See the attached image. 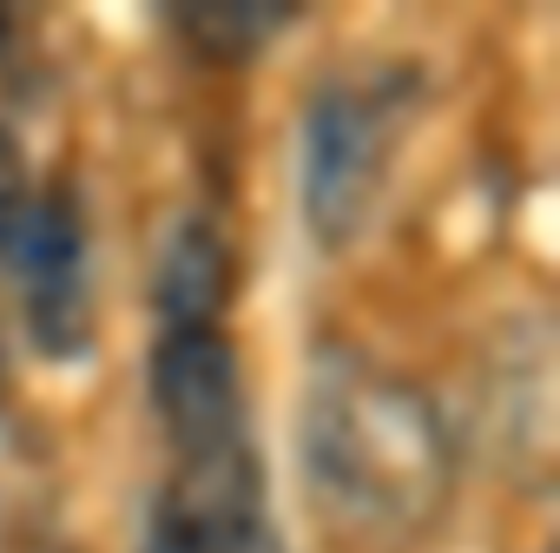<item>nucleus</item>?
<instances>
[{
	"label": "nucleus",
	"instance_id": "2",
	"mask_svg": "<svg viewBox=\"0 0 560 553\" xmlns=\"http://www.w3.org/2000/svg\"><path fill=\"white\" fill-rule=\"evenodd\" d=\"M416 86H422L416 67H389V73H337L311 93L298 132V198L324 250H343L370 231L389 191L396 139L416 113Z\"/></svg>",
	"mask_w": 560,
	"mask_h": 553
},
{
	"label": "nucleus",
	"instance_id": "6",
	"mask_svg": "<svg viewBox=\"0 0 560 553\" xmlns=\"http://www.w3.org/2000/svg\"><path fill=\"white\" fill-rule=\"evenodd\" d=\"M231 291H237V257H231L224 231H218L211 217H185V224L172 231L165 257H159V284H152L165 330L218 323L224 304H231Z\"/></svg>",
	"mask_w": 560,
	"mask_h": 553
},
{
	"label": "nucleus",
	"instance_id": "7",
	"mask_svg": "<svg viewBox=\"0 0 560 553\" xmlns=\"http://www.w3.org/2000/svg\"><path fill=\"white\" fill-rule=\"evenodd\" d=\"M159 14H165V27L198 60L244 67V60H257L277 34H284L304 8H291V0H185V8H159Z\"/></svg>",
	"mask_w": 560,
	"mask_h": 553
},
{
	"label": "nucleus",
	"instance_id": "3",
	"mask_svg": "<svg viewBox=\"0 0 560 553\" xmlns=\"http://www.w3.org/2000/svg\"><path fill=\"white\" fill-rule=\"evenodd\" d=\"M0 263L14 270L27 297V330L47 356H73L93 343V310H86V211L73 185H34Z\"/></svg>",
	"mask_w": 560,
	"mask_h": 553
},
{
	"label": "nucleus",
	"instance_id": "8",
	"mask_svg": "<svg viewBox=\"0 0 560 553\" xmlns=\"http://www.w3.org/2000/svg\"><path fill=\"white\" fill-rule=\"evenodd\" d=\"M27 198H34V172H27V152H21V139L0 126V250H8V237H14V224H21V211H27Z\"/></svg>",
	"mask_w": 560,
	"mask_h": 553
},
{
	"label": "nucleus",
	"instance_id": "1",
	"mask_svg": "<svg viewBox=\"0 0 560 553\" xmlns=\"http://www.w3.org/2000/svg\"><path fill=\"white\" fill-rule=\"evenodd\" d=\"M298 455L317 514L370 546L422 540L455 494V435L429 389L350 343L311 356Z\"/></svg>",
	"mask_w": 560,
	"mask_h": 553
},
{
	"label": "nucleus",
	"instance_id": "4",
	"mask_svg": "<svg viewBox=\"0 0 560 553\" xmlns=\"http://www.w3.org/2000/svg\"><path fill=\"white\" fill-rule=\"evenodd\" d=\"M152 415L172 442V461H205L250 442L244 369L218 323L165 330L152 343Z\"/></svg>",
	"mask_w": 560,
	"mask_h": 553
},
{
	"label": "nucleus",
	"instance_id": "5",
	"mask_svg": "<svg viewBox=\"0 0 560 553\" xmlns=\"http://www.w3.org/2000/svg\"><path fill=\"white\" fill-rule=\"evenodd\" d=\"M547 376H553V350L540 323H514L501 337V363L488 369V415H494V442H508V461H521L534 481L547 474Z\"/></svg>",
	"mask_w": 560,
	"mask_h": 553
}]
</instances>
